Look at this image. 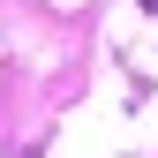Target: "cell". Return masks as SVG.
Returning a JSON list of instances; mask_svg holds the SVG:
<instances>
[{
  "label": "cell",
  "instance_id": "obj_1",
  "mask_svg": "<svg viewBox=\"0 0 158 158\" xmlns=\"http://www.w3.org/2000/svg\"><path fill=\"white\" fill-rule=\"evenodd\" d=\"M143 8H151V15H158V0H143Z\"/></svg>",
  "mask_w": 158,
  "mask_h": 158
}]
</instances>
